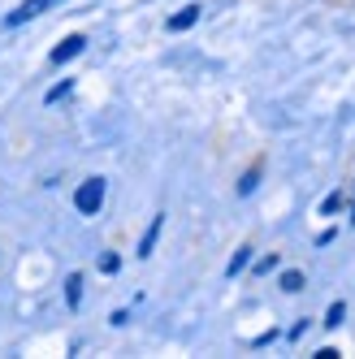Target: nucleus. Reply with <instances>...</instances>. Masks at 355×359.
Wrapping results in <instances>:
<instances>
[{
  "label": "nucleus",
  "mask_w": 355,
  "mask_h": 359,
  "mask_svg": "<svg viewBox=\"0 0 355 359\" xmlns=\"http://www.w3.org/2000/svg\"><path fill=\"white\" fill-rule=\"evenodd\" d=\"M74 208H79L83 217H95L100 208H105V177H87V182L74 191Z\"/></svg>",
  "instance_id": "nucleus-1"
},
{
  "label": "nucleus",
  "mask_w": 355,
  "mask_h": 359,
  "mask_svg": "<svg viewBox=\"0 0 355 359\" xmlns=\"http://www.w3.org/2000/svg\"><path fill=\"white\" fill-rule=\"evenodd\" d=\"M53 5H61V0H22V5H18L13 13H5V27H22V22L39 18L43 9H53Z\"/></svg>",
  "instance_id": "nucleus-2"
},
{
  "label": "nucleus",
  "mask_w": 355,
  "mask_h": 359,
  "mask_svg": "<svg viewBox=\"0 0 355 359\" xmlns=\"http://www.w3.org/2000/svg\"><path fill=\"white\" fill-rule=\"evenodd\" d=\"M83 48H87V35H69V39H61V43L53 48V57H48V61H53V65H65V61L79 57Z\"/></svg>",
  "instance_id": "nucleus-3"
},
{
  "label": "nucleus",
  "mask_w": 355,
  "mask_h": 359,
  "mask_svg": "<svg viewBox=\"0 0 355 359\" xmlns=\"http://www.w3.org/2000/svg\"><path fill=\"white\" fill-rule=\"evenodd\" d=\"M199 13H204L199 5H187L182 13H173V18H169V31H191L195 22H199Z\"/></svg>",
  "instance_id": "nucleus-4"
},
{
  "label": "nucleus",
  "mask_w": 355,
  "mask_h": 359,
  "mask_svg": "<svg viewBox=\"0 0 355 359\" xmlns=\"http://www.w3.org/2000/svg\"><path fill=\"white\" fill-rule=\"evenodd\" d=\"M161 229H165V217L156 212V217H152V225H147V234H143V243H139V255H143V260H147V255H152V247H156V238H161Z\"/></svg>",
  "instance_id": "nucleus-5"
},
{
  "label": "nucleus",
  "mask_w": 355,
  "mask_h": 359,
  "mask_svg": "<svg viewBox=\"0 0 355 359\" xmlns=\"http://www.w3.org/2000/svg\"><path fill=\"white\" fill-rule=\"evenodd\" d=\"M65 303H69V307L83 303V273H69V277H65Z\"/></svg>",
  "instance_id": "nucleus-6"
},
{
  "label": "nucleus",
  "mask_w": 355,
  "mask_h": 359,
  "mask_svg": "<svg viewBox=\"0 0 355 359\" xmlns=\"http://www.w3.org/2000/svg\"><path fill=\"white\" fill-rule=\"evenodd\" d=\"M247 264H251V247H239V251H234V260H230V269H225V273H230V277H239Z\"/></svg>",
  "instance_id": "nucleus-7"
},
{
  "label": "nucleus",
  "mask_w": 355,
  "mask_h": 359,
  "mask_svg": "<svg viewBox=\"0 0 355 359\" xmlns=\"http://www.w3.org/2000/svg\"><path fill=\"white\" fill-rule=\"evenodd\" d=\"M282 290H286V294H299V290H303V273H299V269L282 273Z\"/></svg>",
  "instance_id": "nucleus-8"
},
{
  "label": "nucleus",
  "mask_w": 355,
  "mask_h": 359,
  "mask_svg": "<svg viewBox=\"0 0 355 359\" xmlns=\"http://www.w3.org/2000/svg\"><path fill=\"white\" fill-rule=\"evenodd\" d=\"M342 316H347V303H334V307L325 312V325H329V329H338V325H342Z\"/></svg>",
  "instance_id": "nucleus-9"
},
{
  "label": "nucleus",
  "mask_w": 355,
  "mask_h": 359,
  "mask_svg": "<svg viewBox=\"0 0 355 359\" xmlns=\"http://www.w3.org/2000/svg\"><path fill=\"white\" fill-rule=\"evenodd\" d=\"M69 87H74L69 79H65V83H57L53 91H48V104H57V100H65V95H69Z\"/></svg>",
  "instance_id": "nucleus-10"
},
{
  "label": "nucleus",
  "mask_w": 355,
  "mask_h": 359,
  "mask_svg": "<svg viewBox=\"0 0 355 359\" xmlns=\"http://www.w3.org/2000/svg\"><path fill=\"white\" fill-rule=\"evenodd\" d=\"M338 208H342V191H334V195L321 203V212H325V217H329V212H338Z\"/></svg>",
  "instance_id": "nucleus-11"
},
{
  "label": "nucleus",
  "mask_w": 355,
  "mask_h": 359,
  "mask_svg": "<svg viewBox=\"0 0 355 359\" xmlns=\"http://www.w3.org/2000/svg\"><path fill=\"white\" fill-rule=\"evenodd\" d=\"M256 177H260V169H251L243 182H239V195H251V191H256Z\"/></svg>",
  "instance_id": "nucleus-12"
},
{
  "label": "nucleus",
  "mask_w": 355,
  "mask_h": 359,
  "mask_svg": "<svg viewBox=\"0 0 355 359\" xmlns=\"http://www.w3.org/2000/svg\"><path fill=\"white\" fill-rule=\"evenodd\" d=\"M100 269H105V273H117V255H113V251L100 255Z\"/></svg>",
  "instance_id": "nucleus-13"
},
{
  "label": "nucleus",
  "mask_w": 355,
  "mask_h": 359,
  "mask_svg": "<svg viewBox=\"0 0 355 359\" xmlns=\"http://www.w3.org/2000/svg\"><path fill=\"white\" fill-rule=\"evenodd\" d=\"M273 269H277V255H264V260L256 264V273H273Z\"/></svg>",
  "instance_id": "nucleus-14"
},
{
  "label": "nucleus",
  "mask_w": 355,
  "mask_h": 359,
  "mask_svg": "<svg viewBox=\"0 0 355 359\" xmlns=\"http://www.w3.org/2000/svg\"><path fill=\"white\" fill-rule=\"evenodd\" d=\"M351 212H355V203H351ZM351 221H355V217H351Z\"/></svg>",
  "instance_id": "nucleus-15"
}]
</instances>
